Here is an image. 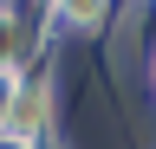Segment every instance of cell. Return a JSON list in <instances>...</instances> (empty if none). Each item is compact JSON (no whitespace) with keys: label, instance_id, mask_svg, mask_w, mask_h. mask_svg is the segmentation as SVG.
Here are the masks:
<instances>
[{"label":"cell","instance_id":"6da1fadb","mask_svg":"<svg viewBox=\"0 0 156 149\" xmlns=\"http://www.w3.org/2000/svg\"><path fill=\"white\" fill-rule=\"evenodd\" d=\"M0 110H7V78H0Z\"/></svg>","mask_w":156,"mask_h":149}]
</instances>
